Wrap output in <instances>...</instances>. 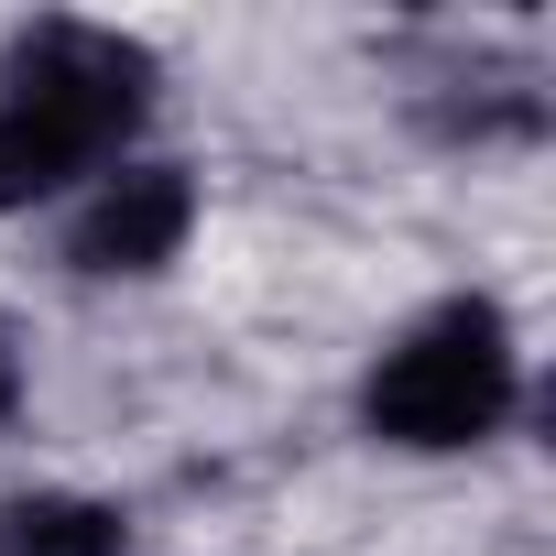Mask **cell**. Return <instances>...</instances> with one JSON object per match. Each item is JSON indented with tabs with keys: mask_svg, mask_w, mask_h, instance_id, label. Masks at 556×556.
Instances as JSON below:
<instances>
[{
	"mask_svg": "<svg viewBox=\"0 0 556 556\" xmlns=\"http://www.w3.org/2000/svg\"><path fill=\"white\" fill-rule=\"evenodd\" d=\"M164 99V66L142 34L121 23H23L0 55V218L55 207L77 186H99L110 164L142 153V121Z\"/></svg>",
	"mask_w": 556,
	"mask_h": 556,
	"instance_id": "cell-1",
	"label": "cell"
},
{
	"mask_svg": "<svg viewBox=\"0 0 556 556\" xmlns=\"http://www.w3.org/2000/svg\"><path fill=\"white\" fill-rule=\"evenodd\" d=\"M523 415V339L491 295L404 317L361 371V437L393 458H469Z\"/></svg>",
	"mask_w": 556,
	"mask_h": 556,
	"instance_id": "cell-2",
	"label": "cell"
},
{
	"mask_svg": "<svg viewBox=\"0 0 556 556\" xmlns=\"http://www.w3.org/2000/svg\"><path fill=\"white\" fill-rule=\"evenodd\" d=\"M197 240V175L175 153H131L66 197V273L77 285H153Z\"/></svg>",
	"mask_w": 556,
	"mask_h": 556,
	"instance_id": "cell-3",
	"label": "cell"
},
{
	"mask_svg": "<svg viewBox=\"0 0 556 556\" xmlns=\"http://www.w3.org/2000/svg\"><path fill=\"white\" fill-rule=\"evenodd\" d=\"M0 556H131V513L99 491H12L0 502Z\"/></svg>",
	"mask_w": 556,
	"mask_h": 556,
	"instance_id": "cell-4",
	"label": "cell"
},
{
	"mask_svg": "<svg viewBox=\"0 0 556 556\" xmlns=\"http://www.w3.org/2000/svg\"><path fill=\"white\" fill-rule=\"evenodd\" d=\"M23 393H34V371H23V328H12V317H0V426H12V415H23Z\"/></svg>",
	"mask_w": 556,
	"mask_h": 556,
	"instance_id": "cell-5",
	"label": "cell"
}]
</instances>
